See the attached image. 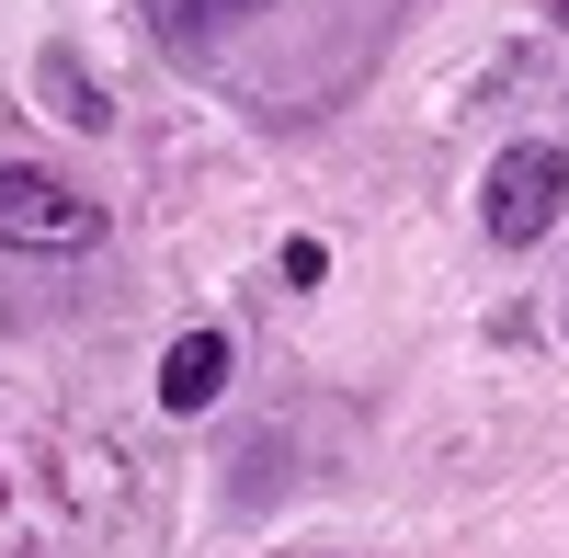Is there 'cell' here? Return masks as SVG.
I'll return each mask as SVG.
<instances>
[{
    "instance_id": "obj_1",
    "label": "cell",
    "mask_w": 569,
    "mask_h": 558,
    "mask_svg": "<svg viewBox=\"0 0 569 558\" xmlns=\"http://www.w3.org/2000/svg\"><path fill=\"white\" fill-rule=\"evenodd\" d=\"M558 206H569V149L558 137H512V149L490 160V182H479V228L501 251H536L558 228Z\"/></svg>"
},
{
    "instance_id": "obj_2",
    "label": "cell",
    "mask_w": 569,
    "mask_h": 558,
    "mask_svg": "<svg viewBox=\"0 0 569 558\" xmlns=\"http://www.w3.org/2000/svg\"><path fill=\"white\" fill-rule=\"evenodd\" d=\"M0 240L12 251H91L103 240V195L34 171V160H0Z\"/></svg>"
},
{
    "instance_id": "obj_3",
    "label": "cell",
    "mask_w": 569,
    "mask_h": 558,
    "mask_svg": "<svg viewBox=\"0 0 569 558\" xmlns=\"http://www.w3.org/2000/svg\"><path fill=\"white\" fill-rule=\"evenodd\" d=\"M217 388H228V331H182L160 353V410H206Z\"/></svg>"
},
{
    "instance_id": "obj_4",
    "label": "cell",
    "mask_w": 569,
    "mask_h": 558,
    "mask_svg": "<svg viewBox=\"0 0 569 558\" xmlns=\"http://www.w3.org/2000/svg\"><path fill=\"white\" fill-rule=\"evenodd\" d=\"M34 91H46V114H58V126H103V114H114L103 91H91V69L69 58V46H46V58H34Z\"/></svg>"
}]
</instances>
